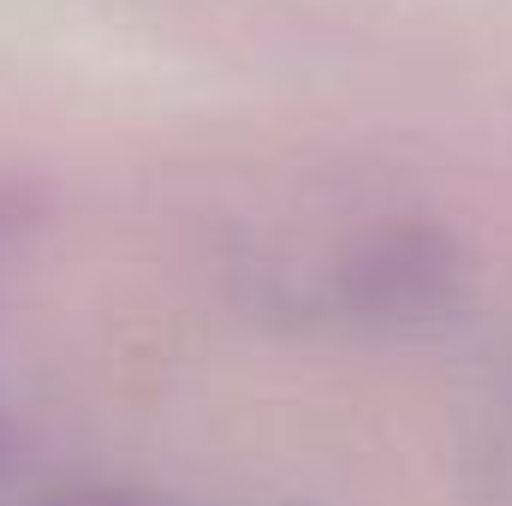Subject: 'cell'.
<instances>
[{"label": "cell", "mask_w": 512, "mask_h": 506, "mask_svg": "<svg viewBox=\"0 0 512 506\" xmlns=\"http://www.w3.org/2000/svg\"><path fill=\"white\" fill-rule=\"evenodd\" d=\"M72 506H173V501H137V495H96V501H72Z\"/></svg>", "instance_id": "obj_1"}]
</instances>
